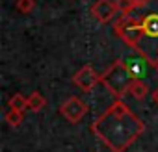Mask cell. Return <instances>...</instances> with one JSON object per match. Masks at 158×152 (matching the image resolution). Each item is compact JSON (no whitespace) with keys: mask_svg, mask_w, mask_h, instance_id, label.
Listing matches in <instances>:
<instances>
[{"mask_svg":"<svg viewBox=\"0 0 158 152\" xmlns=\"http://www.w3.org/2000/svg\"><path fill=\"white\" fill-rule=\"evenodd\" d=\"M154 69H156V74H158V63H156V65H154Z\"/></svg>","mask_w":158,"mask_h":152,"instance_id":"2e32d148","label":"cell"},{"mask_svg":"<svg viewBox=\"0 0 158 152\" xmlns=\"http://www.w3.org/2000/svg\"><path fill=\"white\" fill-rule=\"evenodd\" d=\"M8 106L13 108V110H21V111H24V110H28V97L17 93V95H13V97L10 98Z\"/></svg>","mask_w":158,"mask_h":152,"instance_id":"8fae6325","label":"cell"},{"mask_svg":"<svg viewBox=\"0 0 158 152\" xmlns=\"http://www.w3.org/2000/svg\"><path fill=\"white\" fill-rule=\"evenodd\" d=\"M147 93H149V87L145 86V82L141 78H134L132 84L128 86V91H127V95H130L136 100H143L147 97Z\"/></svg>","mask_w":158,"mask_h":152,"instance_id":"ba28073f","label":"cell"},{"mask_svg":"<svg viewBox=\"0 0 158 152\" xmlns=\"http://www.w3.org/2000/svg\"><path fill=\"white\" fill-rule=\"evenodd\" d=\"M117 13H119V10L115 6V0H97L91 6V15L101 24H108Z\"/></svg>","mask_w":158,"mask_h":152,"instance_id":"8992f818","label":"cell"},{"mask_svg":"<svg viewBox=\"0 0 158 152\" xmlns=\"http://www.w3.org/2000/svg\"><path fill=\"white\" fill-rule=\"evenodd\" d=\"M114 34L130 48H134L136 54H141V46L139 43L143 41V28L139 19H134L130 13L128 15H121L119 21L114 24Z\"/></svg>","mask_w":158,"mask_h":152,"instance_id":"3957f363","label":"cell"},{"mask_svg":"<svg viewBox=\"0 0 158 152\" xmlns=\"http://www.w3.org/2000/svg\"><path fill=\"white\" fill-rule=\"evenodd\" d=\"M152 102H154V104L158 106V87H156V89L152 91Z\"/></svg>","mask_w":158,"mask_h":152,"instance_id":"9a60e30c","label":"cell"},{"mask_svg":"<svg viewBox=\"0 0 158 152\" xmlns=\"http://www.w3.org/2000/svg\"><path fill=\"white\" fill-rule=\"evenodd\" d=\"M143 121L117 98L101 117L91 124V132L108 146L110 152H127L143 134Z\"/></svg>","mask_w":158,"mask_h":152,"instance_id":"6da1fadb","label":"cell"},{"mask_svg":"<svg viewBox=\"0 0 158 152\" xmlns=\"http://www.w3.org/2000/svg\"><path fill=\"white\" fill-rule=\"evenodd\" d=\"M45 106H47V98L39 91H35L28 97V110L30 111H41Z\"/></svg>","mask_w":158,"mask_h":152,"instance_id":"30bf717a","label":"cell"},{"mask_svg":"<svg viewBox=\"0 0 158 152\" xmlns=\"http://www.w3.org/2000/svg\"><path fill=\"white\" fill-rule=\"evenodd\" d=\"M141 22V28H143V39H149V41H158V13L152 11V13H147L139 19ZM158 45V43H156ZM154 45V46H156Z\"/></svg>","mask_w":158,"mask_h":152,"instance_id":"52a82bcc","label":"cell"},{"mask_svg":"<svg viewBox=\"0 0 158 152\" xmlns=\"http://www.w3.org/2000/svg\"><path fill=\"white\" fill-rule=\"evenodd\" d=\"M115 6H117V10H119L121 15H128L134 10L132 0H115Z\"/></svg>","mask_w":158,"mask_h":152,"instance_id":"4fadbf2b","label":"cell"},{"mask_svg":"<svg viewBox=\"0 0 158 152\" xmlns=\"http://www.w3.org/2000/svg\"><path fill=\"white\" fill-rule=\"evenodd\" d=\"M4 119H6V122H8L10 126L17 128V126H21V122L24 121V111L13 110V108L8 106V110H6V113H4Z\"/></svg>","mask_w":158,"mask_h":152,"instance_id":"9c48e42d","label":"cell"},{"mask_svg":"<svg viewBox=\"0 0 158 152\" xmlns=\"http://www.w3.org/2000/svg\"><path fill=\"white\" fill-rule=\"evenodd\" d=\"M60 113L65 121L76 124V122H80L86 113H88V104L82 100V98H78V97H69L61 106H60Z\"/></svg>","mask_w":158,"mask_h":152,"instance_id":"277c9868","label":"cell"},{"mask_svg":"<svg viewBox=\"0 0 158 152\" xmlns=\"http://www.w3.org/2000/svg\"><path fill=\"white\" fill-rule=\"evenodd\" d=\"M149 2H151V0H132V4H134V10H138V8H145Z\"/></svg>","mask_w":158,"mask_h":152,"instance_id":"5bb4252c","label":"cell"},{"mask_svg":"<svg viewBox=\"0 0 158 152\" xmlns=\"http://www.w3.org/2000/svg\"><path fill=\"white\" fill-rule=\"evenodd\" d=\"M99 82H101V74L95 72V69L91 65H84L82 69H78L74 72V76H73V84L80 91H84V93H89Z\"/></svg>","mask_w":158,"mask_h":152,"instance_id":"5b68a950","label":"cell"},{"mask_svg":"<svg viewBox=\"0 0 158 152\" xmlns=\"http://www.w3.org/2000/svg\"><path fill=\"white\" fill-rule=\"evenodd\" d=\"M134 76L130 74L125 59H117L114 61L106 70L104 74H101V84L106 86V89L110 93H114L117 98H121L123 95H127L128 91V86L132 84Z\"/></svg>","mask_w":158,"mask_h":152,"instance_id":"7a4b0ae2","label":"cell"},{"mask_svg":"<svg viewBox=\"0 0 158 152\" xmlns=\"http://www.w3.org/2000/svg\"><path fill=\"white\" fill-rule=\"evenodd\" d=\"M15 8H17L19 13L30 15V13L34 11V8H35V0H17V2H15Z\"/></svg>","mask_w":158,"mask_h":152,"instance_id":"7c38bea8","label":"cell"}]
</instances>
